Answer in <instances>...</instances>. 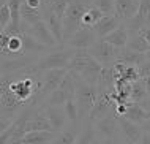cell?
I'll return each instance as SVG.
<instances>
[{"instance_id": "obj_30", "label": "cell", "mask_w": 150, "mask_h": 144, "mask_svg": "<svg viewBox=\"0 0 150 144\" xmlns=\"http://www.w3.org/2000/svg\"><path fill=\"white\" fill-rule=\"evenodd\" d=\"M139 34L144 36L145 41H147V43H149V46H150V26H144V27H142V30H141Z\"/></svg>"}, {"instance_id": "obj_18", "label": "cell", "mask_w": 150, "mask_h": 144, "mask_svg": "<svg viewBox=\"0 0 150 144\" xmlns=\"http://www.w3.org/2000/svg\"><path fill=\"white\" fill-rule=\"evenodd\" d=\"M79 133H81V130L73 123V127H68V128L59 131L57 136L54 138V141L51 144H76L79 138Z\"/></svg>"}, {"instance_id": "obj_5", "label": "cell", "mask_w": 150, "mask_h": 144, "mask_svg": "<svg viewBox=\"0 0 150 144\" xmlns=\"http://www.w3.org/2000/svg\"><path fill=\"white\" fill-rule=\"evenodd\" d=\"M88 54L95 60H98L104 68H111L119 62L120 49H117L112 44H109L104 38H98L95 41V44L88 49Z\"/></svg>"}, {"instance_id": "obj_36", "label": "cell", "mask_w": 150, "mask_h": 144, "mask_svg": "<svg viewBox=\"0 0 150 144\" xmlns=\"http://www.w3.org/2000/svg\"><path fill=\"white\" fill-rule=\"evenodd\" d=\"M144 82H145V87H147V92H149V95H150V76L147 78H142Z\"/></svg>"}, {"instance_id": "obj_33", "label": "cell", "mask_w": 150, "mask_h": 144, "mask_svg": "<svg viewBox=\"0 0 150 144\" xmlns=\"http://www.w3.org/2000/svg\"><path fill=\"white\" fill-rule=\"evenodd\" d=\"M136 144H150V133H147V131H144V135L141 136L139 143H136Z\"/></svg>"}, {"instance_id": "obj_12", "label": "cell", "mask_w": 150, "mask_h": 144, "mask_svg": "<svg viewBox=\"0 0 150 144\" xmlns=\"http://www.w3.org/2000/svg\"><path fill=\"white\" fill-rule=\"evenodd\" d=\"M137 10H139V0H115L114 14L120 19L122 24L134 18L137 14Z\"/></svg>"}, {"instance_id": "obj_23", "label": "cell", "mask_w": 150, "mask_h": 144, "mask_svg": "<svg viewBox=\"0 0 150 144\" xmlns=\"http://www.w3.org/2000/svg\"><path fill=\"white\" fill-rule=\"evenodd\" d=\"M127 48L133 49V51H137V52H144V54H150V46L149 43L145 41V38L141 34H134V35H129V40H128V44Z\"/></svg>"}, {"instance_id": "obj_38", "label": "cell", "mask_w": 150, "mask_h": 144, "mask_svg": "<svg viewBox=\"0 0 150 144\" xmlns=\"http://www.w3.org/2000/svg\"><path fill=\"white\" fill-rule=\"evenodd\" d=\"M125 144H128V143H127V141H125Z\"/></svg>"}, {"instance_id": "obj_16", "label": "cell", "mask_w": 150, "mask_h": 144, "mask_svg": "<svg viewBox=\"0 0 150 144\" xmlns=\"http://www.w3.org/2000/svg\"><path fill=\"white\" fill-rule=\"evenodd\" d=\"M149 57H150V54H144V52L133 51V49H129V48H123V49H120L119 62H122V63H125V65H129V67H139V65H142Z\"/></svg>"}, {"instance_id": "obj_3", "label": "cell", "mask_w": 150, "mask_h": 144, "mask_svg": "<svg viewBox=\"0 0 150 144\" xmlns=\"http://www.w3.org/2000/svg\"><path fill=\"white\" fill-rule=\"evenodd\" d=\"M92 5V0H70L68 10L63 16V36L65 41L70 40L81 29V21L84 13Z\"/></svg>"}, {"instance_id": "obj_6", "label": "cell", "mask_w": 150, "mask_h": 144, "mask_svg": "<svg viewBox=\"0 0 150 144\" xmlns=\"http://www.w3.org/2000/svg\"><path fill=\"white\" fill-rule=\"evenodd\" d=\"M41 13H43V19L44 22L47 24V27H49V30L52 32V35L55 36V40H57L59 46H65V36H63V19L59 18L57 14L54 13V11L51 10V6L47 5V2L44 0L43 5H41Z\"/></svg>"}, {"instance_id": "obj_14", "label": "cell", "mask_w": 150, "mask_h": 144, "mask_svg": "<svg viewBox=\"0 0 150 144\" xmlns=\"http://www.w3.org/2000/svg\"><path fill=\"white\" fill-rule=\"evenodd\" d=\"M120 26H122V22H120V19L117 18L115 14H106L100 22L95 24L93 32L96 34L98 38H104V36H108L111 32H114L115 29L120 27Z\"/></svg>"}, {"instance_id": "obj_29", "label": "cell", "mask_w": 150, "mask_h": 144, "mask_svg": "<svg viewBox=\"0 0 150 144\" xmlns=\"http://www.w3.org/2000/svg\"><path fill=\"white\" fill-rule=\"evenodd\" d=\"M137 73H139L141 78H147V76H150V57L144 62L142 65H139V67H137Z\"/></svg>"}, {"instance_id": "obj_17", "label": "cell", "mask_w": 150, "mask_h": 144, "mask_svg": "<svg viewBox=\"0 0 150 144\" xmlns=\"http://www.w3.org/2000/svg\"><path fill=\"white\" fill-rule=\"evenodd\" d=\"M104 40L117 49H123V48H127V44H128L129 32H128V29L125 27V24H122V26L117 27L114 32H111L108 36H104Z\"/></svg>"}, {"instance_id": "obj_20", "label": "cell", "mask_w": 150, "mask_h": 144, "mask_svg": "<svg viewBox=\"0 0 150 144\" xmlns=\"http://www.w3.org/2000/svg\"><path fill=\"white\" fill-rule=\"evenodd\" d=\"M104 16H106V14H104L103 11L100 10V8L90 5V6H88V10H87L86 13H84V16H82L81 27H84V29H93V27H95V24L100 22V21L104 18Z\"/></svg>"}, {"instance_id": "obj_32", "label": "cell", "mask_w": 150, "mask_h": 144, "mask_svg": "<svg viewBox=\"0 0 150 144\" xmlns=\"http://www.w3.org/2000/svg\"><path fill=\"white\" fill-rule=\"evenodd\" d=\"M98 144H123V143H119L117 138H103V139H100Z\"/></svg>"}, {"instance_id": "obj_25", "label": "cell", "mask_w": 150, "mask_h": 144, "mask_svg": "<svg viewBox=\"0 0 150 144\" xmlns=\"http://www.w3.org/2000/svg\"><path fill=\"white\" fill-rule=\"evenodd\" d=\"M63 109H65V113H67V116H68V120H70L71 123H76L79 120V106H78V103H76L74 98H71V100H68L67 103L63 105Z\"/></svg>"}, {"instance_id": "obj_24", "label": "cell", "mask_w": 150, "mask_h": 144, "mask_svg": "<svg viewBox=\"0 0 150 144\" xmlns=\"http://www.w3.org/2000/svg\"><path fill=\"white\" fill-rule=\"evenodd\" d=\"M46 98H47L46 106H63L68 100H71V98L68 97V93L65 92L63 89H60V87L57 90H54L52 93H49Z\"/></svg>"}, {"instance_id": "obj_9", "label": "cell", "mask_w": 150, "mask_h": 144, "mask_svg": "<svg viewBox=\"0 0 150 144\" xmlns=\"http://www.w3.org/2000/svg\"><path fill=\"white\" fill-rule=\"evenodd\" d=\"M93 127H95L96 135L101 139L103 138H117L120 133V123H119V117L115 116V113L95 120Z\"/></svg>"}, {"instance_id": "obj_31", "label": "cell", "mask_w": 150, "mask_h": 144, "mask_svg": "<svg viewBox=\"0 0 150 144\" xmlns=\"http://www.w3.org/2000/svg\"><path fill=\"white\" fill-rule=\"evenodd\" d=\"M43 2H44V0H25L27 5L32 6V8H36V10H40V8H41Z\"/></svg>"}, {"instance_id": "obj_34", "label": "cell", "mask_w": 150, "mask_h": 144, "mask_svg": "<svg viewBox=\"0 0 150 144\" xmlns=\"http://www.w3.org/2000/svg\"><path fill=\"white\" fill-rule=\"evenodd\" d=\"M139 105L142 106V108H144L145 111H150V95H149L147 98H145V100H144L142 103H139Z\"/></svg>"}, {"instance_id": "obj_15", "label": "cell", "mask_w": 150, "mask_h": 144, "mask_svg": "<svg viewBox=\"0 0 150 144\" xmlns=\"http://www.w3.org/2000/svg\"><path fill=\"white\" fill-rule=\"evenodd\" d=\"M55 136V131H29L22 139H19L18 144H51Z\"/></svg>"}, {"instance_id": "obj_28", "label": "cell", "mask_w": 150, "mask_h": 144, "mask_svg": "<svg viewBox=\"0 0 150 144\" xmlns=\"http://www.w3.org/2000/svg\"><path fill=\"white\" fill-rule=\"evenodd\" d=\"M11 24V10L10 5H0V32H3L5 29Z\"/></svg>"}, {"instance_id": "obj_26", "label": "cell", "mask_w": 150, "mask_h": 144, "mask_svg": "<svg viewBox=\"0 0 150 144\" xmlns=\"http://www.w3.org/2000/svg\"><path fill=\"white\" fill-rule=\"evenodd\" d=\"M46 2H47V5L51 6V10L54 11L59 18L63 19V16L68 10V5H70V0H46Z\"/></svg>"}, {"instance_id": "obj_22", "label": "cell", "mask_w": 150, "mask_h": 144, "mask_svg": "<svg viewBox=\"0 0 150 144\" xmlns=\"http://www.w3.org/2000/svg\"><path fill=\"white\" fill-rule=\"evenodd\" d=\"M147 97H149V92H147V87H145V82H144L142 78L133 82L131 84V97H129V100H131L133 103H142Z\"/></svg>"}, {"instance_id": "obj_19", "label": "cell", "mask_w": 150, "mask_h": 144, "mask_svg": "<svg viewBox=\"0 0 150 144\" xmlns=\"http://www.w3.org/2000/svg\"><path fill=\"white\" fill-rule=\"evenodd\" d=\"M21 19L24 24H27L30 27V26H35L36 22H40V21H43V13H41V10L29 6L25 3V0H24L21 5Z\"/></svg>"}, {"instance_id": "obj_39", "label": "cell", "mask_w": 150, "mask_h": 144, "mask_svg": "<svg viewBox=\"0 0 150 144\" xmlns=\"http://www.w3.org/2000/svg\"><path fill=\"white\" fill-rule=\"evenodd\" d=\"M76 144H78V143H76Z\"/></svg>"}, {"instance_id": "obj_27", "label": "cell", "mask_w": 150, "mask_h": 144, "mask_svg": "<svg viewBox=\"0 0 150 144\" xmlns=\"http://www.w3.org/2000/svg\"><path fill=\"white\" fill-rule=\"evenodd\" d=\"M92 5L100 8L104 14H114L115 11V0H92Z\"/></svg>"}, {"instance_id": "obj_13", "label": "cell", "mask_w": 150, "mask_h": 144, "mask_svg": "<svg viewBox=\"0 0 150 144\" xmlns=\"http://www.w3.org/2000/svg\"><path fill=\"white\" fill-rule=\"evenodd\" d=\"M119 123H120L122 135L125 136V141L127 143H139L141 136L144 135V128L141 123H134L125 117H119Z\"/></svg>"}, {"instance_id": "obj_4", "label": "cell", "mask_w": 150, "mask_h": 144, "mask_svg": "<svg viewBox=\"0 0 150 144\" xmlns=\"http://www.w3.org/2000/svg\"><path fill=\"white\" fill-rule=\"evenodd\" d=\"M76 49L68 48V46H62L60 49H51L49 52L43 54L38 59L35 67L40 71H47V70H55V68H67L74 56Z\"/></svg>"}, {"instance_id": "obj_21", "label": "cell", "mask_w": 150, "mask_h": 144, "mask_svg": "<svg viewBox=\"0 0 150 144\" xmlns=\"http://www.w3.org/2000/svg\"><path fill=\"white\" fill-rule=\"evenodd\" d=\"M125 119L134 122V123H142L145 119H147V111H145L139 103H133L129 101L128 103V109H127V114L123 116Z\"/></svg>"}, {"instance_id": "obj_1", "label": "cell", "mask_w": 150, "mask_h": 144, "mask_svg": "<svg viewBox=\"0 0 150 144\" xmlns=\"http://www.w3.org/2000/svg\"><path fill=\"white\" fill-rule=\"evenodd\" d=\"M103 68L104 67L98 60L93 59L88 54V51H76L70 62V65H68V71L74 73V75L82 78L84 81L90 82V84H95V86H98Z\"/></svg>"}, {"instance_id": "obj_10", "label": "cell", "mask_w": 150, "mask_h": 144, "mask_svg": "<svg viewBox=\"0 0 150 144\" xmlns=\"http://www.w3.org/2000/svg\"><path fill=\"white\" fill-rule=\"evenodd\" d=\"M25 34H29L30 36H33L36 41L43 43L44 46H47V48H51V49H55V46H59L57 40H55V36L52 35V32L49 30L47 24L44 22V19L40 21V22H36L35 26L27 27Z\"/></svg>"}, {"instance_id": "obj_37", "label": "cell", "mask_w": 150, "mask_h": 144, "mask_svg": "<svg viewBox=\"0 0 150 144\" xmlns=\"http://www.w3.org/2000/svg\"><path fill=\"white\" fill-rule=\"evenodd\" d=\"M100 141H98V139H95V141H92V143H88V144H98Z\"/></svg>"}, {"instance_id": "obj_35", "label": "cell", "mask_w": 150, "mask_h": 144, "mask_svg": "<svg viewBox=\"0 0 150 144\" xmlns=\"http://www.w3.org/2000/svg\"><path fill=\"white\" fill-rule=\"evenodd\" d=\"M142 125V128H144V131H147V133H150V117L149 119H145V120L141 123Z\"/></svg>"}, {"instance_id": "obj_2", "label": "cell", "mask_w": 150, "mask_h": 144, "mask_svg": "<svg viewBox=\"0 0 150 144\" xmlns=\"http://www.w3.org/2000/svg\"><path fill=\"white\" fill-rule=\"evenodd\" d=\"M74 76H76V95H74V100L79 106V117L81 119L88 117L92 108L96 103V98H98V95H100V89H98V86L84 81L81 76H78V75H74Z\"/></svg>"}, {"instance_id": "obj_7", "label": "cell", "mask_w": 150, "mask_h": 144, "mask_svg": "<svg viewBox=\"0 0 150 144\" xmlns=\"http://www.w3.org/2000/svg\"><path fill=\"white\" fill-rule=\"evenodd\" d=\"M68 75L67 68H55V70H47V71L41 73V79H43V89L40 93V100L44 97L46 98L49 93H52L54 90H57L62 84L63 78Z\"/></svg>"}, {"instance_id": "obj_11", "label": "cell", "mask_w": 150, "mask_h": 144, "mask_svg": "<svg viewBox=\"0 0 150 144\" xmlns=\"http://www.w3.org/2000/svg\"><path fill=\"white\" fill-rule=\"evenodd\" d=\"M43 109H44V114L49 119L52 130H54L55 133H59V131L67 128V125L70 120H68V116H67V113H65L63 106H44Z\"/></svg>"}, {"instance_id": "obj_8", "label": "cell", "mask_w": 150, "mask_h": 144, "mask_svg": "<svg viewBox=\"0 0 150 144\" xmlns=\"http://www.w3.org/2000/svg\"><path fill=\"white\" fill-rule=\"evenodd\" d=\"M96 40H98V36L93 32V29L81 27L70 40L65 41V46L73 48V49H76V51H88V49L95 44Z\"/></svg>"}]
</instances>
